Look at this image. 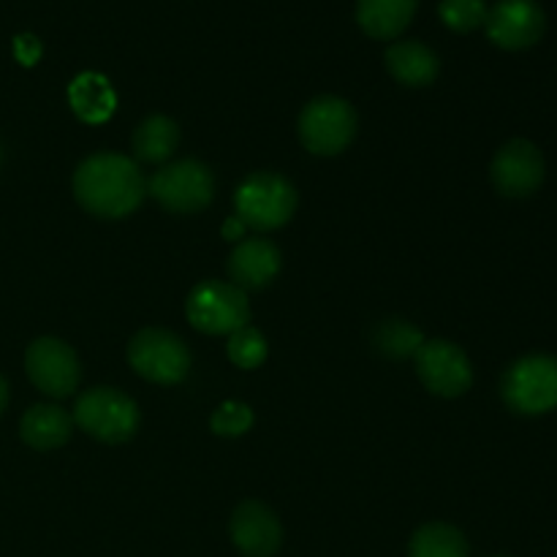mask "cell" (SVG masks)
Wrapping results in <instances>:
<instances>
[{"label": "cell", "instance_id": "cell-9", "mask_svg": "<svg viewBox=\"0 0 557 557\" xmlns=\"http://www.w3.org/2000/svg\"><path fill=\"white\" fill-rule=\"evenodd\" d=\"M27 379L38 392L63 400L76 392L82 381V364L74 348L58 337H38L27 346L25 354Z\"/></svg>", "mask_w": 557, "mask_h": 557}, {"label": "cell", "instance_id": "cell-3", "mask_svg": "<svg viewBox=\"0 0 557 557\" xmlns=\"http://www.w3.org/2000/svg\"><path fill=\"white\" fill-rule=\"evenodd\" d=\"M74 424L101 444H125L141 424L139 406L125 392L96 386L82 392L74 406Z\"/></svg>", "mask_w": 557, "mask_h": 557}, {"label": "cell", "instance_id": "cell-27", "mask_svg": "<svg viewBox=\"0 0 557 557\" xmlns=\"http://www.w3.org/2000/svg\"><path fill=\"white\" fill-rule=\"evenodd\" d=\"M5 406H9V381L0 375V417H3Z\"/></svg>", "mask_w": 557, "mask_h": 557}, {"label": "cell", "instance_id": "cell-4", "mask_svg": "<svg viewBox=\"0 0 557 557\" xmlns=\"http://www.w3.org/2000/svg\"><path fill=\"white\" fill-rule=\"evenodd\" d=\"M500 397L522 417H539L557 408V359L531 354L511 364L500 381Z\"/></svg>", "mask_w": 557, "mask_h": 557}, {"label": "cell", "instance_id": "cell-23", "mask_svg": "<svg viewBox=\"0 0 557 557\" xmlns=\"http://www.w3.org/2000/svg\"><path fill=\"white\" fill-rule=\"evenodd\" d=\"M487 3L484 0H441L438 14L444 25L455 33H471L487 20Z\"/></svg>", "mask_w": 557, "mask_h": 557}, {"label": "cell", "instance_id": "cell-7", "mask_svg": "<svg viewBox=\"0 0 557 557\" xmlns=\"http://www.w3.org/2000/svg\"><path fill=\"white\" fill-rule=\"evenodd\" d=\"M185 315L205 335H232L250 321L248 294L226 281H201L188 294Z\"/></svg>", "mask_w": 557, "mask_h": 557}, {"label": "cell", "instance_id": "cell-25", "mask_svg": "<svg viewBox=\"0 0 557 557\" xmlns=\"http://www.w3.org/2000/svg\"><path fill=\"white\" fill-rule=\"evenodd\" d=\"M14 54L22 65H33L38 58H41V44H38L36 36L25 33V36L14 38Z\"/></svg>", "mask_w": 557, "mask_h": 557}, {"label": "cell", "instance_id": "cell-15", "mask_svg": "<svg viewBox=\"0 0 557 557\" xmlns=\"http://www.w3.org/2000/svg\"><path fill=\"white\" fill-rule=\"evenodd\" d=\"M386 69L400 85L428 87L433 85L441 71V60L428 44L422 41H397L386 49Z\"/></svg>", "mask_w": 557, "mask_h": 557}, {"label": "cell", "instance_id": "cell-26", "mask_svg": "<svg viewBox=\"0 0 557 557\" xmlns=\"http://www.w3.org/2000/svg\"><path fill=\"white\" fill-rule=\"evenodd\" d=\"M245 232H248V228H245V223L239 221L237 215L228 218V221L223 223V237H226L228 243H237V239H243Z\"/></svg>", "mask_w": 557, "mask_h": 557}, {"label": "cell", "instance_id": "cell-21", "mask_svg": "<svg viewBox=\"0 0 557 557\" xmlns=\"http://www.w3.org/2000/svg\"><path fill=\"white\" fill-rule=\"evenodd\" d=\"M373 343L384 357L406 359V357H413V354L422 348L424 335L417 330V326L408 324V321L389 319V321H381V324L375 326Z\"/></svg>", "mask_w": 557, "mask_h": 557}, {"label": "cell", "instance_id": "cell-2", "mask_svg": "<svg viewBox=\"0 0 557 557\" xmlns=\"http://www.w3.org/2000/svg\"><path fill=\"white\" fill-rule=\"evenodd\" d=\"M299 205L297 188L277 172H253L234 194V212L245 228L275 232L286 226Z\"/></svg>", "mask_w": 557, "mask_h": 557}, {"label": "cell", "instance_id": "cell-14", "mask_svg": "<svg viewBox=\"0 0 557 557\" xmlns=\"http://www.w3.org/2000/svg\"><path fill=\"white\" fill-rule=\"evenodd\" d=\"M226 272L228 281L243 288L245 294L259 292V288L270 286L281 272V250L264 237L239 239V245L228 256Z\"/></svg>", "mask_w": 557, "mask_h": 557}, {"label": "cell", "instance_id": "cell-20", "mask_svg": "<svg viewBox=\"0 0 557 557\" xmlns=\"http://www.w3.org/2000/svg\"><path fill=\"white\" fill-rule=\"evenodd\" d=\"M468 539L446 522H430L413 533L408 557H468Z\"/></svg>", "mask_w": 557, "mask_h": 557}, {"label": "cell", "instance_id": "cell-22", "mask_svg": "<svg viewBox=\"0 0 557 557\" xmlns=\"http://www.w3.org/2000/svg\"><path fill=\"white\" fill-rule=\"evenodd\" d=\"M226 354H228V359L237 364V368H243V370L261 368L267 359L264 335H261V332L250 324L239 326L237 332H232V335H228Z\"/></svg>", "mask_w": 557, "mask_h": 557}, {"label": "cell", "instance_id": "cell-28", "mask_svg": "<svg viewBox=\"0 0 557 557\" xmlns=\"http://www.w3.org/2000/svg\"><path fill=\"white\" fill-rule=\"evenodd\" d=\"M0 161H3V150H0Z\"/></svg>", "mask_w": 557, "mask_h": 557}, {"label": "cell", "instance_id": "cell-13", "mask_svg": "<svg viewBox=\"0 0 557 557\" xmlns=\"http://www.w3.org/2000/svg\"><path fill=\"white\" fill-rule=\"evenodd\" d=\"M234 547L245 557H275L283 544V528L275 511L259 500H245L228 522Z\"/></svg>", "mask_w": 557, "mask_h": 557}, {"label": "cell", "instance_id": "cell-29", "mask_svg": "<svg viewBox=\"0 0 557 557\" xmlns=\"http://www.w3.org/2000/svg\"><path fill=\"white\" fill-rule=\"evenodd\" d=\"M495 557H506V555H495Z\"/></svg>", "mask_w": 557, "mask_h": 557}, {"label": "cell", "instance_id": "cell-11", "mask_svg": "<svg viewBox=\"0 0 557 557\" xmlns=\"http://www.w3.org/2000/svg\"><path fill=\"white\" fill-rule=\"evenodd\" d=\"M490 177L498 194L506 199H525L533 196L544 183V156L533 141L511 139L495 152Z\"/></svg>", "mask_w": 557, "mask_h": 557}, {"label": "cell", "instance_id": "cell-10", "mask_svg": "<svg viewBox=\"0 0 557 557\" xmlns=\"http://www.w3.org/2000/svg\"><path fill=\"white\" fill-rule=\"evenodd\" d=\"M417 375L438 397H460L473 384V364L468 354L457 343L449 341H424L422 348L413 354Z\"/></svg>", "mask_w": 557, "mask_h": 557}, {"label": "cell", "instance_id": "cell-6", "mask_svg": "<svg viewBox=\"0 0 557 557\" xmlns=\"http://www.w3.org/2000/svg\"><path fill=\"white\" fill-rule=\"evenodd\" d=\"M357 136V112L337 96H319L299 114V139L313 156H341Z\"/></svg>", "mask_w": 557, "mask_h": 557}, {"label": "cell", "instance_id": "cell-5", "mask_svg": "<svg viewBox=\"0 0 557 557\" xmlns=\"http://www.w3.org/2000/svg\"><path fill=\"white\" fill-rule=\"evenodd\" d=\"M147 190L163 210L174 212V215H194L212 201L215 180H212L207 163L196 161V158H183V161L158 169Z\"/></svg>", "mask_w": 557, "mask_h": 557}, {"label": "cell", "instance_id": "cell-24", "mask_svg": "<svg viewBox=\"0 0 557 557\" xmlns=\"http://www.w3.org/2000/svg\"><path fill=\"white\" fill-rule=\"evenodd\" d=\"M210 428L221 438H239V435H245L253 428V411L245 403L228 400L223 406H218V411L212 413Z\"/></svg>", "mask_w": 557, "mask_h": 557}, {"label": "cell", "instance_id": "cell-12", "mask_svg": "<svg viewBox=\"0 0 557 557\" xmlns=\"http://www.w3.org/2000/svg\"><path fill=\"white\" fill-rule=\"evenodd\" d=\"M547 16L536 0H500L487 11L484 30L495 47L520 52L542 41Z\"/></svg>", "mask_w": 557, "mask_h": 557}, {"label": "cell", "instance_id": "cell-16", "mask_svg": "<svg viewBox=\"0 0 557 557\" xmlns=\"http://www.w3.org/2000/svg\"><path fill=\"white\" fill-rule=\"evenodd\" d=\"M419 0H357V22L370 38L392 41L413 22Z\"/></svg>", "mask_w": 557, "mask_h": 557}, {"label": "cell", "instance_id": "cell-18", "mask_svg": "<svg viewBox=\"0 0 557 557\" xmlns=\"http://www.w3.org/2000/svg\"><path fill=\"white\" fill-rule=\"evenodd\" d=\"M69 101L71 109H74L76 117L82 123H107L114 114V107H117V96H114L112 85H109L107 76L96 74V71H87V74H79L69 87Z\"/></svg>", "mask_w": 557, "mask_h": 557}, {"label": "cell", "instance_id": "cell-19", "mask_svg": "<svg viewBox=\"0 0 557 557\" xmlns=\"http://www.w3.org/2000/svg\"><path fill=\"white\" fill-rule=\"evenodd\" d=\"M180 145V128L166 114H152L141 120L134 131V156L141 163H163Z\"/></svg>", "mask_w": 557, "mask_h": 557}, {"label": "cell", "instance_id": "cell-8", "mask_svg": "<svg viewBox=\"0 0 557 557\" xmlns=\"http://www.w3.org/2000/svg\"><path fill=\"white\" fill-rule=\"evenodd\" d=\"M128 362L141 379L163 386L180 384L190 373V351L183 337L158 326L136 332L128 343Z\"/></svg>", "mask_w": 557, "mask_h": 557}, {"label": "cell", "instance_id": "cell-17", "mask_svg": "<svg viewBox=\"0 0 557 557\" xmlns=\"http://www.w3.org/2000/svg\"><path fill=\"white\" fill-rule=\"evenodd\" d=\"M71 430H74V417L60 406H49V403L27 408L20 424L22 441L36 451H49L63 446L71 438Z\"/></svg>", "mask_w": 557, "mask_h": 557}, {"label": "cell", "instance_id": "cell-1", "mask_svg": "<svg viewBox=\"0 0 557 557\" xmlns=\"http://www.w3.org/2000/svg\"><path fill=\"white\" fill-rule=\"evenodd\" d=\"M74 196L90 215L117 221L139 210L147 196V180L131 158L96 152L76 166Z\"/></svg>", "mask_w": 557, "mask_h": 557}]
</instances>
